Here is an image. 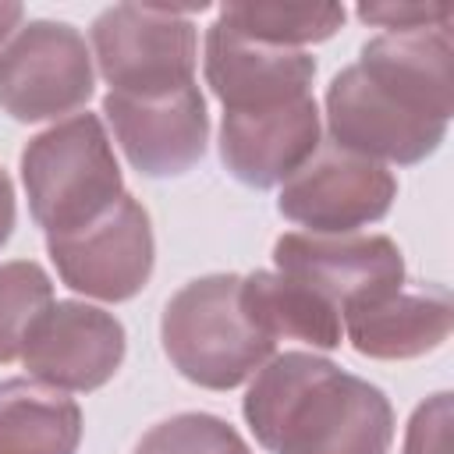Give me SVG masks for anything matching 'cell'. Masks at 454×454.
I'll use <instances>...</instances> for the list:
<instances>
[{
  "instance_id": "19",
  "label": "cell",
  "mask_w": 454,
  "mask_h": 454,
  "mask_svg": "<svg viewBox=\"0 0 454 454\" xmlns=\"http://www.w3.org/2000/svg\"><path fill=\"white\" fill-rule=\"evenodd\" d=\"M135 454H252L241 433L209 411H181L156 422L138 443Z\"/></svg>"
},
{
  "instance_id": "3",
  "label": "cell",
  "mask_w": 454,
  "mask_h": 454,
  "mask_svg": "<svg viewBox=\"0 0 454 454\" xmlns=\"http://www.w3.org/2000/svg\"><path fill=\"white\" fill-rule=\"evenodd\" d=\"M21 184L28 213L46 238H60L99 220L121 195L124 174L99 114H71L28 138L21 149Z\"/></svg>"
},
{
  "instance_id": "8",
  "label": "cell",
  "mask_w": 454,
  "mask_h": 454,
  "mask_svg": "<svg viewBox=\"0 0 454 454\" xmlns=\"http://www.w3.org/2000/svg\"><path fill=\"white\" fill-rule=\"evenodd\" d=\"M46 252L57 266V277L99 301L135 298L156 266V238L145 206L135 195H121L99 220L82 231L46 238Z\"/></svg>"
},
{
  "instance_id": "23",
  "label": "cell",
  "mask_w": 454,
  "mask_h": 454,
  "mask_svg": "<svg viewBox=\"0 0 454 454\" xmlns=\"http://www.w3.org/2000/svg\"><path fill=\"white\" fill-rule=\"evenodd\" d=\"M21 18H25V7L21 4H0V43L21 28Z\"/></svg>"
},
{
  "instance_id": "21",
  "label": "cell",
  "mask_w": 454,
  "mask_h": 454,
  "mask_svg": "<svg viewBox=\"0 0 454 454\" xmlns=\"http://www.w3.org/2000/svg\"><path fill=\"white\" fill-rule=\"evenodd\" d=\"M355 14L387 32H411V28H429V25L450 21L447 4H358Z\"/></svg>"
},
{
  "instance_id": "10",
  "label": "cell",
  "mask_w": 454,
  "mask_h": 454,
  "mask_svg": "<svg viewBox=\"0 0 454 454\" xmlns=\"http://www.w3.org/2000/svg\"><path fill=\"white\" fill-rule=\"evenodd\" d=\"M128 355L124 323L89 301L64 298L53 301L32 326L21 362L32 380L64 390L92 394L106 387Z\"/></svg>"
},
{
  "instance_id": "20",
  "label": "cell",
  "mask_w": 454,
  "mask_h": 454,
  "mask_svg": "<svg viewBox=\"0 0 454 454\" xmlns=\"http://www.w3.org/2000/svg\"><path fill=\"white\" fill-rule=\"evenodd\" d=\"M450 426H454V397L450 390H440L411 411L401 454H450Z\"/></svg>"
},
{
  "instance_id": "17",
  "label": "cell",
  "mask_w": 454,
  "mask_h": 454,
  "mask_svg": "<svg viewBox=\"0 0 454 454\" xmlns=\"http://www.w3.org/2000/svg\"><path fill=\"white\" fill-rule=\"evenodd\" d=\"M216 18L245 39L301 50L337 35L348 11L340 4H223Z\"/></svg>"
},
{
  "instance_id": "18",
  "label": "cell",
  "mask_w": 454,
  "mask_h": 454,
  "mask_svg": "<svg viewBox=\"0 0 454 454\" xmlns=\"http://www.w3.org/2000/svg\"><path fill=\"white\" fill-rule=\"evenodd\" d=\"M53 305V280L32 259L0 262V365L21 358L32 326Z\"/></svg>"
},
{
  "instance_id": "2",
  "label": "cell",
  "mask_w": 454,
  "mask_h": 454,
  "mask_svg": "<svg viewBox=\"0 0 454 454\" xmlns=\"http://www.w3.org/2000/svg\"><path fill=\"white\" fill-rule=\"evenodd\" d=\"M241 415L270 454H390V397L316 351L273 355L248 383Z\"/></svg>"
},
{
  "instance_id": "12",
  "label": "cell",
  "mask_w": 454,
  "mask_h": 454,
  "mask_svg": "<svg viewBox=\"0 0 454 454\" xmlns=\"http://www.w3.org/2000/svg\"><path fill=\"white\" fill-rule=\"evenodd\" d=\"M323 142L316 96L262 110H227L220 121V160L227 174L255 192L284 184Z\"/></svg>"
},
{
  "instance_id": "7",
  "label": "cell",
  "mask_w": 454,
  "mask_h": 454,
  "mask_svg": "<svg viewBox=\"0 0 454 454\" xmlns=\"http://www.w3.org/2000/svg\"><path fill=\"white\" fill-rule=\"evenodd\" d=\"M397 199V177L358 153L319 142L312 160L294 170L277 195L284 220L305 227V234H358L390 213Z\"/></svg>"
},
{
  "instance_id": "16",
  "label": "cell",
  "mask_w": 454,
  "mask_h": 454,
  "mask_svg": "<svg viewBox=\"0 0 454 454\" xmlns=\"http://www.w3.org/2000/svg\"><path fill=\"white\" fill-rule=\"evenodd\" d=\"M82 408L32 376L0 383V454H78Z\"/></svg>"
},
{
  "instance_id": "6",
  "label": "cell",
  "mask_w": 454,
  "mask_h": 454,
  "mask_svg": "<svg viewBox=\"0 0 454 454\" xmlns=\"http://www.w3.org/2000/svg\"><path fill=\"white\" fill-rule=\"evenodd\" d=\"M96 92L85 35L67 21H21L0 46V110L21 124L64 121Z\"/></svg>"
},
{
  "instance_id": "14",
  "label": "cell",
  "mask_w": 454,
  "mask_h": 454,
  "mask_svg": "<svg viewBox=\"0 0 454 454\" xmlns=\"http://www.w3.org/2000/svg\"><path fill=\"white\" fill-rule=\"evenodd\" d=\"M348 344L376 362H408L436 351L454 326L447 284H401L340 316Z\"/></svg>"
},
{
  "instance_id": "22",
  "label": "cell",
  "mask_w": 454,
  "mask_h": 454,
  "mask_svg": "<svg viewBox=\"0 0 454 454\" xmlns=\"http://www.w3.org/2000/svg\"><path fill=\"white\" fill-rule=\"evenodd\" d=\"M14 220H18L14 181H11V174L0 167V248H4V245H7V238L14 234Z\"/></svg>"
},
{
  "instance_id": "4",
  "label": "cell",
  "mask_w": 454,
  "mask_h": 454,
  "mask_svg": "<svg viewBox=\"0 0 454 454\" xmlns=\"http://www.w3.org/2000/svg\"><path fill=\"white\" fill-rule=\"evenodd\" d=\"M238 284V273H209L188 280L163 305V351L170 365L202 390H234L277 355V344L241 312Z\"/></svg>"
},
{
  "instance_id": "5",
  "label": "cell",
  "mask_w": 454,
  "mask_h": 454,
  "mask_svg": "<svg viewBox=\"0 0 454 454\" xmlns=\"http://www.w3.org/2000/svg\"><path fill=\"white\" fill-rule=\"evenodd\" d=\"M195 11H206V4L184 11L153 4H114L99 11L89 28V43L110 92L153 99L195 85Z\"/></svg>"
},
{
  "instance_id": "13",
  "label": "cell",
  "mask_w": 454,
  "mask_h": 454,
  "mask_svg": "<svg viewBox=\"0 0 454 454\" xmlns=\"http://www.w3.org/2000/svg\"><path fill=\"white\" fill-rule=\"evenodd\" d=\"M206 85L227 110H262L309 96L316 57L238 35L220 18L206 32Z\"/></svg>"
},
{
  "instance_id": "1",
  "label": "cell",
  "mask_w": 454,
  "mask_h": 454,
  "mask_svg": "<svg viewBox=\"0 0 454 454\" xmlns=\"http://www.w3.org/2000/svg\"><path fill=\"white\" fill-rule=\"evenodd\" d=\"M454 114L450 21L383 32L326 85L330 142L376 163L415 167L447 138Z\"/></svg>"
},
{
  "instance_id": "15",
  "label": "cell",
  "mask_w": 454,
  "mask_h": 454,
  "mask_svg": "<svg viewBox=\"0 0 454 454\" xmlns=\"http://www.w3.org/2000/svg\"><path fill=\"white\" fill-rule=\"evenodd\" d=\"M238 301L248 323L273 344L287 337V340L312 344L319 351H333L344 340L340 312L323 294H316L301 280L284 277L277 270L245 273L238 284Z\"/></svg>"
},
{
  "instance_id": "11",
  "label": "cell",
  "mask_w": 454,
  "mask_h": 454,
  "mask_svg": "<svg viewBox=\"0 0 454 454\" xmlns=\"http://www.w3.org/2000/svg\"><path fill=\"white\" fill-rule=\"evenodd\" d=\"M103 114L114 128L121 153L145 177L188 174L206 156L209 114L199 85H184L170 96L153 99L106 92Z\"/></svg>"
},
{
  "instance_id": "9",
  "label": "cell",
  "mask_w": 454,
  "mask_h": 454,
  "mask_svg": "<svg viewBox=\"0 0 454 454\" xmlns=\"http://www.w3.org/2000/svg\"><path fill=\"white\" fill-rule=\"evenodd\" d=\"M273 266L323 294L340 316L404 284V255L387 234H305L273 241Z\"/></svg>"
}]
</instances>
